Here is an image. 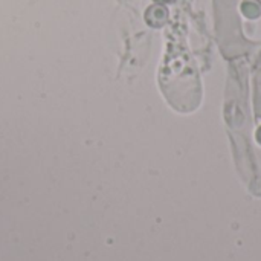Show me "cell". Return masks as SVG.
Returning a JSON list of instances; mask_svg holds the SVG:
<instances>
[{
	"label": "cell",
	"mask_w": 261,
	"mask_h": 261,
	"mask_svg": "<svg viewBox=\"0 0 261 261\" xmlns=\"http://www.w3.org/2000/svg\"><path fill=\"white\" fill-rule=\"evenodd\" d=\"M145 18L148 21V24L154 26V28H159L162 24L167 23V18H168V11L165 6H161V5H154L151 6L147 14H145Z\"/></svg>",
	"instance_id": "1"
},
{
	"label": "cell",
	"mask_w": 261,
	"mask_h": 261,
	"mask_svg": "<svg viewBox=\"0 0 261 261\" xmlns=\"http://www.w3.org/2000/svg\"><path fill=\"white\" fill-rule=\"evenodd\" d=\"M255 136H257V141H258V144H261V127L258 128V130H257V135H255Z\"/></svg>",
	"instance_id": "3"
},
{
	"label": "cell",
	"mask_w": 261,
	"mask_h": 261,
	"mask_svg": "<svg viewBox=\"0 0 261 261\" xmlns=\"http://www.w3.org/2000/svg\"><path fill=\"white\" fill-rule=\"evenodd\" d=\"M242 12L248 18H257L261 15V2L260 0H245L242 3Z\"/></svg>",
	"instance_id": "2"
}]
</instances>
